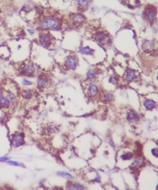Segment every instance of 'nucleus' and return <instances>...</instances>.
Wrapping results in <instances>:
<instances>
[{
	"instance_id": "nucleus-11",
	"label": "nucleus",
	"mask_w": 158,
	"mask_h": 190,
	"mask_svg": "<svg viewBox=\"0 0 158 190\" xmlns=\"http://www.w3.org/2000/svg\"><path fill=\"white\" fill-rule=\"evenodd\" d=\"M143 105H144V107L147 110H151V109H154V108H156L157 103L156 102H154V100L147 99L144 102Z\"/></svg>"
},
{
	"instance_id": "nucleus-23",
	"label": "nucleus",
	"mask_w": 158,
	"mask_h": 190,
	"mask_svg": "<svg viewBox=\"0 0 158 190\" xmlns=\"http://www.w3.org/2000/svg\"><path fill=\"white\" fill-rule=\"evenodd\" d=\"M23 95V97L26 100H31L32 97V94L29 91H25L23 92L22 94Z\"/></svg>"
},
{
	"instance_id": "nucleus-4",
	"label": "nucleus",
	"mask_w": 158,
	"mask_h": 190,
	"mask_svg": "<svg viewBox=\"0 0 158 190\" xmlns=\"http://www.w3.org/2000/svg\"><path fill=\"white\" fill-rule=\"evenodd\" d=\"M40 43L42 46L45 48H49L52 45V38L49 35L46 33H42L40 36Z\"/></svg>"
},
{
	"instance_id": "nucleus-6",
	"label": "nucleus",
	"mask_w": 158,
	"mask_h": 190,
	"mask_svg": "<svg viewBox=\"0 0 158 190\" xmlns=\"http://www.w3.org/2000/svg\"><path fill=\"white\" fill-rule=\"evenodd\" d=\"M35 72H36V69H35V67H34L33 64H32V63L25 66L22 71V74L28 75V76H30V77H32Z\"/></svg>"
},
{
	"instance_id": "nucleus-16",
	"label": "nucleus",
	"mask_w": 158,
	"mask_h": 190,
	"mask_svg": "<svg viewBox=\"0 0 158 190\" xmlns=\"http://www.w3.org/2000/svg\"><path fill=\"white\" fill-rule=\"evenodd\" d=\"M143 164H144V159L143 158H136L135 160L133 162V163L131 164V168H138L142 166Z\"/></svg>"
},
{
	"instance_id": "nucleus-14",
	"label": "nucleus",
	"mask_w": 158,
	"mask_h": 190,
	"mask_svg": "<svg viewBox=\"0 0 158 190\" xmlns=\"http://www.w3.org/2000/svg\"><path fill=\"white\" fill-rule=\"evenodd\" d=\"M90 0H78V6L82 10H86L89 7Z\"/></svg>"
},
{
	"instance_id": "nucleus-22",
	"label": "nucleus",
	"mask_w": 158,
	"mask_h": 190,
	"mask_svg": "<svg viewBox=\"0 0 158 190\" xmlns=\"http://www.w3.org/2000/svg\"><path fill=\"white\" fill-rule=\"evenodd\" d=\"M132 157H133V153H131V152H125L121 155V158L123 161L130 160L132 158Z\"/></svg>"
},
{
	"instance_id": "nucleus-1",
	"label": "nucleus",
	"mask_w": 158,
	"mask_h": 190,
	"mask_svg": "<svg viewBox=\"0 0 158 190\" xmlns=\"http://www.w3.org/2000/svg\"><path fill=\"white\" fill-rule=\"evenodd\" d=\"M40 26L42 30H59L60 28V22L56 18H47L41 22Z\"/></svg>"
},
{
	"instance_id": "nucleus-28",
	"label": "nucleus",
	"mask_w": 158,
	"mask_h": 190,
	"mask_svg": "<svg viewBox=\"0 0 158 190\" xmlns=\"http://www.w3.org/2000/svg\"><path fill=\"white\" fill-rule=\"evenodd\" d=\"M23 10L25 12V13H29L30 11H31V7L30 6H25L23 7Z\"/></svg>"
},
{
	"instance_id": "nucleus-25",
	"label": "nucleus",
	"mask_w": 158,
	"mask_h": 190,
	"mask_svg": "<svg viewBox=\"0 0 158 190\" xmlns=\"http://www.w3.org/2000/svg\"><path fill=\"white\" fill-rule=\"evenodd\" d=\"M47 131L48 132L51 134H53V133H55L57 131H58V128H57V127L54 126V125H52V126H49L47 128Z\"/></svg>"
},
{
	"instance_id": "nucleus-18",
	"label": "nucleus",
	"mask_w": 158,
	"mask_h": 190,
	"mask_svg": "<svg viewBox=\"0 0 158 190\" xmlns=\"http://www.w3.org/2000/svg\"><path fill=\"white\" fill-rule=\"evenodd\" d=\"M97 75V71L96 70H89L87 72V75H86V77L88 79H90V80H93V79H96Z\"/></svg>"
},
{
	"instance_id": "nucleus-9",
	"label": "nucleus",
	"mask_w": 158,
	"mask_h": 190,
	"mask_svg": "<svg viewBox=\"0 0 158 190\" xmlns=\"http://www.w3.org/2000/svg\"><path fill=\"white\" fill-rule=\"evenodd\" d=\"M37 86L40 89H44L48 86V80L47 78L40 76L37 79Z\"/></svg>"
},
{
	"instance_id": "nucleus-5",
	"label": "nucleus",
	"mask_w": 158,
	"mask_h": 190,
	"mask_svg": "<svg viewBox=\"0 0 158 190\" xmlns=\"http://www.w3.org/2000/svg\"><path fill=\"white\" fill-rule=\"evenodd\" d=\"M145 15L150 22H154L157 18V11L154 8H148L145 11Z\"/></svg>"
},
{
	"instance_id": "nucleus-8",
	"label": "nucleus",
	"mask_w": 158,
	"mask_h": 190,
	"mask_svg": "<svg viewBox=\"0 0 158 190\" xmlns=\"http://www.w3.org/2000/svg\"><path fill=\"white\" fill-rule=\"evenodd\" d=\"M88 93L91 97H97L99 93V89L94 83H90L88 86Z\"/></svg>"
},
{
	"instance_id": "nucleus-20",
	"label": "nucleus",
	"mask_w": 158,
	"mask_h": 190,
	"mask_svg": "<svg viewBox=\"0 0 158 190\" xmlns=\"http://www.w3.org/2000/svg\"><path fill=\"white\" fill-rule=\"evenodd\" d=\"M113 99H114V97H113L112 94L109 93V92H105L104 94V100L107 102H112Z\"/></svg>"
},
{
	"instance_id": "nucleus-27",
	"label": "nucleus",
	"mask_w": 158,
	"mask_h": 190,
	"mask_svg": "<svg viewBox=\"0 0 158 190\" xmlns=\"http://www.w3.org/2000/svg\"><path fill=\"white\" fill-rule=\"evenodd\" d=\"M151 152H152V154H153V155H154L155 158H157L158 157V151H157V147L156 148H154V149L152 150Z\"/></svg>"
},
{
	"instance_id": "nucleus-31",
	"label": "nucleus",
	"mask_w": 158,
	"mask_h": 190,
	"mask_svg": "<svg viewBox=\"0 0 158 190\" xmlns=\"http://www.w3.org/2000/svg\"><path fill=\"white\" fill-rule=\"evenodd\" d=\"M10 159V158L8 157H2V158H0V162H7Z\"/></svg>"
},
{
	"instance_id": "nucleus-12",
	"label": "nucleus",
	"mask_w": 158,
	"mask_h": 190,
	"mask_svg": "<svg viewBox=\"0 0 158 190\" xmlns=\"http://www.w3.org/2000/svg\"><path fill=\"white\" fill-rule=\"evenodd\" d=\"M10 105V103L7 96H4L2 94H0V107L9 108Z\"/></svg>"
},
{
	"instance_id": "nucleus-26",
	"label": "nucleus",
	"mask_w": 158,
	"mask_h": 190,
	"mask_svg": "<svg viewBox=\"0 0 158 190\" xmlns=\"http://www.w3.org/2000/svg\"><path fill=\"white\" fill-rule=\"evenodd\" d=\"M109 82H111L113 85H117L118 83V79L115 75H111L109 79Z\"/></svg>"
},
{
	"instance_id": "nucleus-13",
	"label": "nucleus",
	"mask_w": 158,
	"mask_h": 190,
	"mask_svg": "<svg viewBox=\"0 0 158 190\" xmlns=\"http://www.w3.org/2000/svg\"><path fill=\"white\" fill-rule=\"evenodd\" d=\"M134 76H135V72H134V71L129 69V70L126 71V75H125V79H126V81L127 82H131L134 79Z\"/></svg>"
},
{
	"instance_id": "nucleus-15",
	"label": "nucleus",
	"mask_w": 158,
	"mask_h": 190,
	"mask_svg": "<svg viewBox=\"0 0 158 190\" xmlns=\"http://www.w3.org/2000/svg\"><path fill=\"white\" fill-rule=\"evenodd\" d=\"M107 39H108V36L104 33H98L95 36V40L98 41V42H100V43L101 42H104Z\"/></svg>"
},
{
	"instance_id": "nucleus-7",
	"label": "nucleus",
	"mask_w": 158,
	"mask_h": 190,
	"mask_svg": "<svg viewBox=\"0 0 158 190\" xmlns=\"http://www.w3.org/2000/svg\"><path fill=\"white\" fill-rule=\"evenodd\" d=\"M71 20H72L74 24L78 25V24H81V23L86 21V17L83 14L78 13V14H75L73 15Z\"/></svg>"
},
{
	"instance_id": "nucleus-30",
	"label": "nucleus",
	"mask_w": 158,
	"mask_h": 190,
	"mask_svg": "<svg viewBox=\"0 0 158 190\" xmlns=\"http://www.w3.org/2000/svg\"><path fill=\"white\" fill-rule=\"evenodd\" d=\"M23 84H24V85H25V86H29V85H32V82H30V81H28V80H24V81H23Z\"/></svg>"
},
{
	"instance_id": "nucleus-32",
	"label": "nucleus",
	"mask_w": 158,
	"mask_h": 190,
	"mask_svg": "<svg viewBox=\"0 0 158 190\" xmlns=\"http://www.w3.org/2000/svg\"><path fill=\"white\" fill-rule=\"evenodd\" d=\"M29 32H30V33H31V34H32V33H33V32H34V31H33V30H29Z\"/></svg>"
},
{
	"instance_id": "nucleus-10",
	"label": "nucleus",
	"mask_w": 158,
	"mask_h": 190,
	"mask_svg": "<svg viewBox=\"0 0 158 190\" xmlns=\"http://www.w3.org/2000/svg\"><path fill=\"white\" fill-rule=\"evenodd\" d=\"M138 120H139V117H138V115L137 114V113H135V112L133 110L130 111V113H129V114L127 115V117H126V120H127L128 122L131 123L136 122V121H138Z\"/></svg>"
},
{
	"instance_id": "nucleus-3",
	"label": "nucleus",
	"mask_w": 158,
	"mask_h": 190,
	"mask_svg": "<svg viewBox=\"0 0 158 190\" xmlns=\"http://www.w3.org/2000/svg\"><path fill=\"white\" fill-rule=\"evenodd\" d=\"M24 144V134L20 133L16 135L12 139V145L14 147H18Z\"/></svg>"
},
{
	"instance_id": "nucleus-17",
	"label": "nucleus",
	"mask_w": 158,
	"mask_h": 190,
	"mask_svg": "<svg viewBox=\"0 0 158 190\" xmlns=\"http://www.w3.org/2000/svg\"><path fill=\"white\" fill-rule=\"evenodd\" d=\"M80 52L85 56H91V55H93V50L91 49L89 47H84L80 49Z\"/></svg>"
},
{
	"instance_id": "nucleus-24",
	"label": "nucleus",
	"mask_w": 158,
	"mask_h": 190,
	"mask_svg": "<svg viewBox=\"0 0 158 190\" xmlns=\"http://www.w3.org/2000/svg\"><path fill=\"white\" fill-rule=\"evenodd\" d=\"M58 176H60V177H66V178H73L72 175H70V174H68V173H66V172H59L58 173Z\"/></svg>"
},
{
	"instance_id": "nucleus-29",
	"label": "nucleus",
	"mask_w": 158,
	"mask_h": 190,
	"mask_svg": "<svg viewBox=\"0 0 158 190\" xmlns=\"http://www.w3.org/2000/svg\"><path fill=\"white\" fill-rule=\"evenodd\" d=\"M10 165H13V166H21L19 163H17V162H14V161H9L8 162Z\"/></svg>"
},
{
	"instance_id": "nucleus-21",
	"label": "nucleus",
	"mask_w": 158,
	"mask_h": 190,
	"mask_svg": "<svg viewBox=\"0 0 158 190\" xmlns=\"http://www.w3.org/2000/svg\"><path fill=\"white\" fill-rule=\"evenodd\" d=\"M7 97L8 98V100H9V102L10 103V105L11 104H15L16 102H17V98H16L15 97V95L14 94H12V93H9L7 95Z\"/></svg>"
},
{
	"instance_id": "nucleus-2",
	"label": "nucleus",
	"mask_w": 158,
	"mask_h": 190,
	"mask_svg": "<svg viewBox=\"0 0 158 190\" xmlns=\"http://www.w3.org/2000/svg\"><path fill=\"white\" fill-rule=\"evenodd\" d=\"M78 59L75 56H70L66 59V65L70 70H75L77 68Z\"/></svg>"
},
{
	"instance_id": "nucleus-19",
	"label": "nucleus",
	"mask_w": 158,
	"mask_h": 190,
	"mask_svg": "<svg viewBox=\"0 0 158 190\" xmlns=\"http://www.w3.org/2000/svg\"><path fill=\"white\" fill-rule=\"evenodd\" d=\"M66 188L68 189H85V186H81L80 184H78V183H75V184H70V186H67Z\"/></svg>"
}]
</instances>
